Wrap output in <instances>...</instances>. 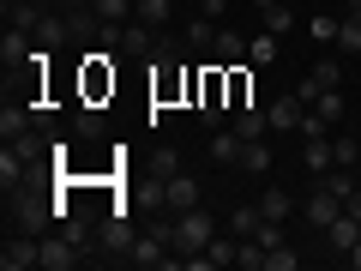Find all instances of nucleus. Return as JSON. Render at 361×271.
Masks as SVG:
<instances>
[{"mask_svg":"<svg viewBox=\"0 0 361 271\" xmlns=\"http://www.w3.org/2000/svg\"><path fill=\"white\" fill-rule=\"evenodd\" d=\"M211 235H217V223H211V211H205V205L175 211V253H180V259L205 253V247H211Z\"/></svg>","mask_w":361,"mask_h":271,"instance_id":"obj_1","label":"nucleus"},{"mask_svg":"<svg viewBox=\"0 0 361 271\" xmlns=\"http://www.w3.org/2000/svg\"><path fill=\"white\" fill-rule=\"evenodd\" d=\"M37 157H42V145L30 139V133H25V139H13L6 151H0V187H6V193H13V187H25L30 169H37Z\"/></svg>","mask_w":361,"mask_h":271,"instance_id":"obj_2","label":"nucleus"},{"mask_svg":"<svg viewBox=\"0 0 361 271\" xmlns=\"http://www.w3.org/2000/svg\"><path fill=\"white\" fill-rule=\"evenodd\" d=\"M6 199H13V205H6V217H13L25 235H42V229H49V217H54V211H49V199H37L30 187H13Z\"/></svg>","mask_w":361,"mask_h":271,"instance_id":"obj_3","label":"nucleus"},{"mask_svg":"<svg viewBox=\"0 0 361 271\" xmlns=\"http://www.w3.org/2000/svg\"><path fill=\"white\" fill-rule=\"evenodd\" d=\"M73 265H85V253H78V235H73V229L49 235V241H42V271H73Z\"/></svg>","mask_w":361,"mask_h":271,"instance_id":"obj_4","label":"nucleus"},{"mask_svg":"<svg viewBox=\"0 0 361 271\" xmlns=\"http://www.w3.org/2000/svg\"><path fill=\"white\" fill-rule=\"evenodd\" d=\"M157 205H169V211H193V205H199V181L187 175V169H175V175L157 187Z\"/></svg>","mask_w":361,"mask_h":271,"instance_id":"obj_5","label":"nucleus"},{"mask_svg":"<svg viewBox=\"0 0 361 271\" xmlns=\"http://www.w3.org/2000/svg\"><path fill=\"white\" fill-rule=\"evenodd\" d=\"M0 265H6V271H30V265H42V241H37V235H25V229L6 235V247H0Z\"/></svg>","mask_w":361,"mask_h":271,"instance_id":"obj_6","label":"nucleus"},{"mask_svg":"<svg viewBox=\"0 0 361 271\" xmlns=\"http://www.w3.org/2000/svg\"><path fill=\"white\" fill-rule=\"evenodd\" d=\"M337 211H343V199H337L331 187H325V181H319V187H313L307 199H301V217H307L313 229H331V223H337Z\"/></svg>","mask_w":361,"mask_h":271,"instance_id":"obj_7","label":"nucleus"},{"mask_svg":"<svg viewBox=\"0 0 361 271\" xmlns=\"http://www.w3.org/2000/svg\"><path fill=\"white\" fill-rule=\"evenodd\" d=\"M30 121H37V109H30V103H13V97H6V109H0V139H6V145L25 139Z\"/></svg>","mask_w":361,"mask_h":271,"instance_id":"obj_8","label":"nucleus"},{"mask_svg":"<svg viewBox=\"0 0 361 271\" xmlns=\"http://www.w3.org/2000/svg\"><path fill=\"white\" fill-rule=\"evenodd\" d=\"M265 115H271V127H283V133H301V121H307V103H301L295 90H289V97H277V103H271Z\"/></svg>","mask_w":361,"mask_h":271,"instance_id":"obj_9","label":"nucleus"},{"mask_svg":"<svg viewBox=\"0 0 361 271\" xmlns=\"http://www.w3.org/2000/svg\"><path fill=\"white\" fill-rule=\"evenodd\" d=\"M205 151H211V163H241L247 139H241L235 127H217V133H211V145H205Z\"/></svg>","mask_w":361,"mask_h":271,"instance_id":"obj_10","label":"nucleus"},{"mask_svg":"<svg viewBox=\"0 0 361 271\" xmlns=\"http://www.w3.org/2000/svg\"><path fill=\"white\" fill-rule=\"evenodd\" d=\"M30 42H37L30 30H13V25H6V37H0V61H6V66H30V54H37Z\"/></svg>","mask_w":361,"mask_h":271,"instance_id":"obj_11","label":"nucleus"},{"mask_svg":"<svg viewBox=\"0 0 361 271\" xmlns=\"http://www.w3.org/2000/svg\"><path fill=\"white\" fill-rule=\"evenodd\" d=\"M229 127L241 133L247 145H253V139H265V133H271V115H265V109H253V103H241V109H235V121H229Z\"/></svg>","mask_w":361,"mask_h":271,"instance_id":"obj_12","label":"nucleus"},{"mask_svg":"<svg viewBox=\"0 0 361 271\" xmlns=\"http://www.w3.org/2000/svg\"><path fill=\"white\" fill-rule=\"evenodd\" d=\"M42 18H49V0H18V6H6V25H13V30H30V37H37Z\"/></svg>","mask_w":361,"mask_h":271,"instance_id":"obj_13","label":"nucleus"},{"mask_svg":"<svg viewBox=\"0 0 361 271\" xmlns=\"http://www.w3.org/2000/svg\"><path fill=\"white\" fill-rule=\"evenodd\" d=\"M205 271H217V265H235V259H241V235H211V247L205 253Z\"/></svg>","mask_w":361,"mask_h":271,"instance_id":"obj_14","label":"nucleus"},{"mask_svg":"<svg viewBox=\"0 0 361 271\" xmlns=\"http://www.w3.org/2000/svg\"><path fill=\"white\" fill-rule=\"evenodd\" d=\"M97 241H103L109 253H127V247L139 241V235L127 229V217H103V223H97Z\"/></svg>","mask_w":361,"mask_h":271,"instance_id":"obj_15","label":"nucleus"},{"mask_svg":"<svg viewBox=\"0 0 361 271\" xmlns=\"http://www.w3.org/2000/svg\"><path fill=\"white\" fill-rule=\"evenodd\" d=\"M301 163H307V169H319V175H325V169L337 163V157H331V133H313V139H301Z\"/></svg>","mask_w":361,"mask_h":271,"instance_id":"obj_16","label":"nucleus"},{"mask_svg":"<svg viewBox=\"0 0 361 271\" xmlns=\"http://www.w3.org/2000/svg\"><path fill=\"white\" fill-rule=\"evenodd\" d=\"M325 235H331V247H337V253H349V247L361 241V217H355V211H337V223H331Z\"/></svg>","mask_w":361,"mask_h":271,"instance_id":"obj_17","label":"nucleus"},{"mask_svg":"<svg viewBox=\"0 0 361 271\" xmlns=\"http://www.w3.org/2000/svg\"><path fill=\"white\" fill-rule=\"evenodd\" d=\"M121 49H127V54H151L157 49V30L133 18V25H121Z\"/></svg>","mask_w":361,"mask_h":271,"instance_id":"obj_18","label":"nucleus"},{"mask_svg":"<svg viewBox=\"0 0 361 271\" xmlns=\"http://www.w3.org/2000/svg\"><path fill=\"white\" fill-rule=\"evenodd\" d=\"M169 13H175V0H133V18H139V25H151V30H163Z\"/></svg>","mask_w":361,"mask_h":271,"instance_id":"obj_19","label":"nucleus"},{"mask_svg":"<svg viewBox=\"0 0 361 271\" xmlns=\"http://www.w3.org/2000/svg\"><path fill=\"white\" fill-rule=\"evenodd\" d=\"M90 18H103V25H127V18H133V0H90Z\"/></svg>","mask_w":361,"mask_h":271,"instance_id":"obj_20","label":"nucleus"},{"mask_svg":"<svg viewBox=\"0 0 361 271\" xmlns=\"http://www.w3.org/2000/svg\"><path fill=\"white\" fill-rule=\"evenodd\" d=\"M259 211H265V217H277V223H289V211H295V199H289L283 187H271V193H259Z\"/></svg>","mask_w":361,"mask_h":271,"instance_id":"obj_21","label":"nucleus"},{"mask_svg":"<svg viewBox=\"0 0 361 271\" xmlns=\"http://www.w3.org/2000/svg\"><path fill=\"white\" fill-rule=\"evenodd\" d=\"M337 49H343V54H361V13L337 18Z\"/></svg>","mask_w":361,"mask_h":271,"instance_id":"obj_22","label":"nucleus"},{"mask_svg":"<svg viewBox=\"0 0 361 271\" xmlns=\"http://www.w3.org/2000/svg\"><path fill=\"white\" fill-rule=\"evenodd\" d=\"M343 109H349V103H343V90H319V103H313V115H319L325 127H331V121H343Z\"/></svg>","mask_w":361,"mask_h":271,"instance_id":"obj_23","label":"nucleus"},{"mask_svg":"<svg viewBox=\"0 0 361 271\" xmlns=\"http://www.w3.org/2000/svg\"><path fill=\"white\" fill-rule=\"evenodd\" d=\"M211 54H217V61H229V66H235V61H241V54H247V42L235 37V30H217V42H211Z\"/></svg>","mask_w":361,"mask_h":271,"instance_id":"obj_24","label":"nucleus"},{"mask_svg":"<svg viewBox=\"0 0 361 271\" xmlns=\"http://www.w3.org/2000/svg\"><path fill=\"white\" fill-rule=\"evenodd\" d=\"M259 217H265V211H259V199H253V205H235V217H229V229H235V235H241V241H247V235L259 229Z\"/></svg>","mask_w":361,"mask_h":271,"instance_id":"obj_25","label":"nucleus"},{"mask_svg":"<svg viewBox=\"0 0 361 271\" xmlns=\"http://www.w3.org/2000/svg\"><path fill=\"white\" fill-rule=\"evenodd\" d=\"M313 78H319L325 90H337V85H343V61H331V54H325V61H313Z\"/></svg>","mask_w":361,"mask_h":271,"instance_id":"obj_26","label":"nucleus"},{"mask_svg":"<svg viewBox=\"0 0 361 271\" xmlns=\"http://www.w3.org/2000/svg\"><path fill=\"white\" fill-rule=\"evenodd\" d=\"M295 265H301V253H295L289 241H283V247H271V253H265V271H295Z\"/></svg>","mask_w":361,"mask_h":271,"instance_id":"obj_27","label":"nucleus"},{"mask_svg":"<svg viewBox=\"0 0 361 271\" xmlns=\"http://www.w3.org/2000/svg\"><path fill=\"white\" fill-rule=\"evenodd\" d=\"M151 61H157V66H180V61H187V49H180V42H169V37H157Z\"/></svg>","mask_w":361,"mask_h":271,"instance_id":"obj_28","label":"nucleus"},{"mask_svg":"<svg viewBox=\"0 0 361 271\" xmlns=\"http://www.w3.org/2000/svg\"><path fill=\"white\" fill-rule=\"evenodd\" d=\"M241 169H253V175H265V169H271V151H265V139H253V145L241 151Z\"/></svg>","mask_w":361,"mask_h":271,"instance_id":"obj_29","label":"nucleus"},{"mask_svg":"<svg viewBox=\"0 0 361 271\" xmlns=\"http://www.w3.org/2000/svg\"><path fill=\"white\" fill-rule=\"evenodd\" d=\"M187 42H193V49H211V42H217V18H193Z\"/></svg>","mask_w":361,"mask_h":271,"instance_id":"obj_30","label":"nucleus"},{"mask_svg":"<svg viewBox=\"0 0 361 271\" xmlns=\"http://www.w3.org/2000/svg\"><path fill=\"white\" fill-rule=\"evenodd\" d=\"M331 157H337V163H355V157H361L355 133H337V139H331Z\"/></svg>","mask_w":361,"mask_h":271,"instance_id":"obj_31","label":"nucleus"},{"mask_svg":"<svg viewBox=\"0 0 361 271\" xmlns=\"http://www.w3.org/2000/svg\"><path fill=\"white\" fill-rule=\"evenodd\" d=\"M241 271H265V247L259 241H241V259H235Z\"/></svg>","mask_w":361,"mask_h":271,"instance_id":"obj_32","label":"nucleus"},{"mask_svg":"<svg viewBox=\"0 0 361 271\" xmlns=\"http://www.w3.org/2000/svg\"><path fill=\"white\" fill-rule=\"evenodd\" d=\"M78 133H85V139H97V133H103V115H97V103L78 109Z\"/></svg>","mask_w":361,"mask_h":271,"instance_id":"obj_33","label":"nucleus"},{"mask_svg":"<svg viewBox=\"0 0 361 271\" xmlns=\"http://www.w3.org/2000/svg\"><path fill=\"white\" fill-rule=\"evenodd\" d=\"M289 25H295V13H289V6H271V13H265V30H277V37H283Z\"/></svg>","mask_w":361,"mask_h":271,"instance_id":"obj_34","label":"nucleus"},{"mask_svg":"<svg viewBox=\"0 0 361 271\" xmlns=\"http://www.w3.org/2000/svg\"><path fill=\"white\" fill-rule=\"evenodd\" d=\"M151 169H157V187H163V181L180 169V157H175V151H157V163H151Z\"/></svg>","mask_w":361,"mask_h":271,"instance_id":"obj_35","label":"nucleus"},{"mask_svg":"<svg viewBox=\"0 0 361 271\" xmlns=\"http://www.w3.org/2000/svg\"><path fill=\"white\" fill-rule=\"evenodd\" d=\"M277 54V30H265V37H253V61H271Z\"/></svg>","mask_w":361,"mask_h":271,"instance_id":"obj_36","label":"nucleus"},{"mask_svg":"<svg viewBox=\"0 0 361 271\" xmlns=\"http://www.w3.org/2000/svg\"><path fill=\"white\" fill-rule=\"evenodd\" d=\"M313 37H319V42H337V18L319 13V18H313Z\"/></svg>","mask_w":361,"mask_h":271,"instance_id":"obj_37","label":"nucleus"},{"mask_svg":"<svg viewBox=\"0 0 361 271\" xmlns=\"http://www.w3.org/2000/svg\"><path fill=\"white\" fill-rule=\"evenodd\" d=\"M199 13H205V18H217V13H229V0H199Z\"/></svg>","mask_w":361,"mask_h":271,"instance_id":"obj_38","label":"nucleus"},{"mask_svg":"<svg viewBox=\"0 0 361 271\" xmlns=\"http://www.w3.org/2000/svg\"><path fill=\"white\" fill-rule=\"evenodd\" d=\"M349 265H355V271H361V241H355V247H349Z\"/></svg>","mask_w":361,"mask_h":271,"instance_id":"obj_39","label":"nucleus"},{"mask_svg":"<svg viewBox=\"0 0 361 271\" xmlns=\"http://www.w3.org/2000/svg\"><path fill=\"white\" fill-rule=\"evenodd\" d=\"M253 6H259V13H271V6H283V0H253Z\"/></svg>","mask_w":361,"mask_h":271,"instance_id":"obj_40","label":"nucleus"},{"mask_svg":"<svg viewBox=\"0 0 361 271\" xmlns=\"http://www.w3.org/2000/svg\"><path fill=\"white\" fill-rule=\"evenodd\" d=\"M349 13H361V0H349Z\"/></svg>","mask_w":361,"mask_h":271,"instance_id":"obj_41","label":"nucleus"},{"mask_svg":"<svg viewBox=\"0 0 361 271\" xmlns=\"http://www.w3.org/2000/svg\"><path fill=\"white\" fill-rule=\"evenodd\" d=\"M6 6H18V0H6Z\"/></svg>","mask_w":361,"mask_h":271,"instance_id":"obj_42","label":"nucleus"}]
</instances>
